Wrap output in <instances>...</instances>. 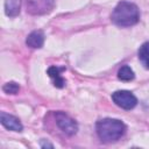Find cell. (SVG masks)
<instances>
[{
	"label": "cell",
	"mask_w": 149,
	"mask_h": 149,
	"mask_svg": "<svg viewBox=\"0 0 149 149\" xmlns=\"http://www.w3.org/2000/svg\"><path fill=\"white\" fill-rule=\"evenodd\" d=\"M97 134L102 142L111 143L121 139L126 133V126L118 119H101L95 125Z\"/></svg>",
	"instance_id": "6da1fadb"
},
{
	"label": "cell",
	"mask_w": 149,
	"mask_h": 149,
	"mask_svg": "<svg viewBox=\"0 0 149 149\" xmlns=\"http://www.w3.org/2000/svg\"><path fill=\"white\" fill-rule=\"evenodd\" d=\"M111 19L113 23L119 27H130L137 23L140 19V12L135 3L120 1L113 9Z\"/></svg>",
	"instance_id": "7a4b0ae2"
},
{
	"label": "cell",
	"mask_w": 149,
	"mask_h": 149,
	"mask_svg": "<svg viewBox=\"0 0 149 149\" xmlns=\"http://www.w3.org/2000/svg\"><path fill=\"white\" fill-rule=\"evenodd\" d=\"M55 120H56L57 126L61 128V130L65 133L66 135L72 136L77 133L78 130L77 122L72 118H70L68 114H65L64 112H61V111L55 112Z\"/></svg>",
	"instance_id": "3957f363"
},
{
	"label": "cell",
	"mask_w": 149,
	"mask_h": 149,
	"mask_svg": "<svg viewBox=\"0 0 149 149\" xmlns=\"http://www.w3.org/2000/svg\"><path fill=\"white\" fill-rule=\"evenodd\" d=\"M112 100L115 102V105H118L119 107H121L123 109H132L137 104L136 97L132 92L126 91V90L115 91L112 94Z\"/></svg>",
	"instance_id": "277c9868"
},
{
	"label": "cell",
	"mask_w": 149,
	"mask_h": 149,
	"mask_svg": "<svg viewBox=\"0 0 149 149\" xmlns=\"http://www.w3.org/2000/svg\"><path fill=\"white\" fill-rule=\"evenodd\" d=\"M27 12L34 15L49 13L54 6V0H26Z\"/></svg>",
	"instance_id": "5b68a950"
},
{
	"label": "cell",
	"mask_w": 149,
	"mask_h": 149,
	"mask_svg": "<svg viewBox=\"0 0 149 149\" xmlns=\"http://www.w3.org/2000/svg\"><path fill=\"white\" fill-rule=\"evenodd\" d=\"M0 120H1V123L3 127H6L7 129L9 130H13V132H21L22 130V125L20 122V120L17 118H15L14 115H10L8 113H5V112H1L0 114Z\"/></svg>",
	"instance_id": "8992f818"
},
{
	"label": "cell",
	"mask_w": 149,
	"mask_h": 149,
	"mask_svg": "<svg viewBox=\"0 0 149 149\" xmlns=\"http://www.w3.org/2000/svg\"><path fill=\"white\" fill-rule=\"evenodd\" d=\"M65 68H59V66H50L47 71V73L49 74V77L52 79L54 81V86L58 87V88H63L65 86V79L61 76V72L64 71Z\"/></svg>",
	"instance_id": "52a82bcc"
},
{
	"label": "cell",
	"mask_w": 149,
	"mask_h": 149,
	"mask_svg": "<svg viewBox=\"0 0 149 149\" xmlns=\"http://www.w3.org/2000/svg\"><path fill=\"white\" fill-rule=\"evenodd\" d=\"M26 43L30 48H41L44 43V34L41 30H34L31 31L26 40Z\"/></svg>",
	"instance_id": "ba28073f"
},
{
	"label": "cell",
	"mask_w": 149,
	"mask_h": 149,
	"mask_svg": "<svg viewBox=\"0 0 149 149\" xmlns=\"http://www.w3.org/2000/svg\"><path fill=\"white\" fill-rule=\"evenodd\" d=\"M21 0H6L5 1V13L7 16H16L20 13Z\"/></svg>",
	"instance_id": "9c48e42d"
},
{
	"label": "cell",
	"mask_w": 149,
	"mask_h": 149,
	"mask_svg": "<svg viewBox=\"0 0 149 149\" xmlns=\"http://www.w3.org/2000/svg\"><path fill=\"white\" fill-rule=\"evenodd\" d=\"M139 59L144 65V68L149 69V42H144L139 49Z\"/></svg>",
	"instance_id": "30bf717a"
},
{
	"label": "cell",
	"mask_w": 149,
	"mask_h": 149,
	"mask_svg": "<svg viewBox=\"0 0 149 149\" xmlns=\"http://www.w3.org/2000/svg\"><path fill=\"white\" fill-rule=\"evenodd\" d=\"M134 77H135L134 71L128 65L121 66L119 69V71H118V78L120 80H122V81H130V80L134 79Z\"/></svg>",
	"instance_id": "8fae6325"
},
{
	"label": "cell",
	"mask_w": 149,
	"mask_h": 149,
	"mask_svg": "<svg viewBox=\"0 0 149 149\" xmlns=\"http://www.w3.org/2000/svg\"><path fill=\"white\" fill-rule=\"evenodd\" d=\"M2 90H3L6 93H8V94H16V93L19 92V90H20V86H19V84L15 83V81H8V83H6V84L3 85Z\"/></svg>",
	"instance_id": "7c38bea8"
},
{
	"label": "cell",
	"mask_w": 149,
	"mask_h": 149,
	"mask_svg": "<svg viewBox=\"0 0 149 149\" xmlns=\"http://www.w3.org/2000/svg\"><path fill=\"white\" fill-rule=\"evenodd\" d=\"M41 147H42V148H45V147H49V148H52L54 146H52L51 143H48V142H47V143H43V142H41Z\"/></svg>",
	"instance_id": "4fadbf2b"
}]
</instances>
